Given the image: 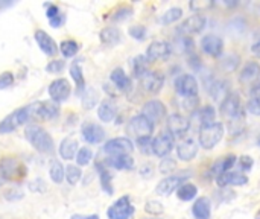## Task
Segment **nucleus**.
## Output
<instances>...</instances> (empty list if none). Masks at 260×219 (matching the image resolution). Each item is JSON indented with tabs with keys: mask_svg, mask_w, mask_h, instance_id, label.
I'll return each mask as SVG.
<instances>
[{
	"mask_svg": "<svg viewBox=\"0 0 260 219\" xmlns=\"http://www.w3.org/2000/svg\"><path fill=\"white\" fill-rule=\"evenodd\" d=\"M24 136H26L27 142L37 151H40L43 154H47V152H52L53 151V139L40 125H29V127H26Z\"/></svg>",
	"mask_w": 260,
	"mask_h": 219,
	"instance_id": "1",
	"label": "nucleus"
},
{
	"mask_svg": "<svg viewBox=\"0 0 260 219\" xmlns=\"http://www.w3.org/2000/svg\"><path fill=\"white\" fill-rule=\"evenodd\" d=\"M27 171L26 166L14 159V157H3L0 159V177L8 181H20L26 177Z\"/></svg>",
	"mask_w": 260,
	"mask_h": 219,
	"instance_id": "2",
	"label": "nucleus"
},
{
	"mask_svg": "<svg viewBox=\"0 0 260 219\" xmlns=\"http://www.w3.org/2000/svg\"><path fill=\"white\" fill-rule=\"evenodd\" d=\"M224 136V125L221 122H213L200 128V145L204 149H212Z\"/></svg>",
	"mask_w": 260,
	"mask_h": 219,
	"instance_id": "3",
	"label": "nucleus"
},
{
	"mask_svg": "<svg viewBox=\"0 0 260 219\" xmlns=\"http://www.w3.org/2000/svg\"><path fill=\"white\" fill-rule=\"evenodd\" d=\"M29 116H30V107H23V108L12 111L9 116H6L0 122V134H8V133L15 131L18 127L27 122Z\"/></svg>",
	"mask_w": 260,
	"mask_h": 219,
	"instance_id": "4",
	"label": "nucleus"
},
{
	"mask_svg": "<svg viewBox=\"0 0 260 219\" xmlns=\"http://www.w3.org/2000/svg\"><path fill=\"white\" fill-rule=\"evenodd\" d=\"M152 131H154V123L146 116H143V114L134 116L129 120L128 133L134 134L137 139H140V137H151Z\"/></svg>",
	"mask_w": 260,
	"mask_h": 219,
	"instance_id": "5",
	"label": "nucleus"
},
{
	"mask_svg": "<svg viewBox=\"0 0 260 219\" xmlns=\"http://www.w3.org/2000/svg\"><path fill=\"white\" fill-rule=\"evenodd\" d=\"M134 146L133 142L126 137H117V139H111L105 143L104 146V152L110 154L111 157L116 155H129L133 152Z\"/></svg>",
	"mask_w": 260,
	"mask_h": 219,
	"instance_id": "6",
	"label": "nucleus"
},
{
	"mask_svg": "<svg viewBox=\"0 0 260 219\" xmlns=\"http://www.w3.org/2000/svg\"><path fill=\"white\" fill-rule=\"evenodd\" d=\"M134 215V207L129 201V197L119 198L107 212V216L110 219H129Z\"/></svg>",
	"mask_w": 260,
	"mask_h": 219,
	"instance_id": "7",
	"label": "nucleus"
},
{
	"mask_svg": "<svg viewBox=\"0 0 260 219\" xmlns=\"http://www.w3.org/2000/svg\"><path fill=\"white\" fill-rule=\"evenodd\" d=\"M175 90L180 96L190 99V98H195L198 93V82L192 75H181L175 81Z\"/></svg>",
	"mask_w": 260,
	"mask_h": 219,
	"instance_id": "8",
	"label": "nucleus"
},
{
	"mask_svg": "<svg viewBox=\"0 0 260 219\" xmlns=\"http://www.w3.org/2000/svg\"><path fill=\"white\" fill-rule=\"evenodd\" d=\"M72 87L70 82L64 78L55 79L50 85H49V96L53 102H64L69 96H70Z\"/></svg>",
	"mask_w": 260,
	"mask_h": 219,
	"instance_id": "9",
	"label": "nucleus"
},
{
	"mask_svg": "<svg viewBox=\"0 0 260 219\" xmlns=\"http://www.w3.org/2000/svg\"><path fill=\"white\" fill-rule=\"evenodd\" d=\"M172 149H174V136L169 131L158 134L152 140V152L158 157L168 155Z\"/></svg>",
	"mask_w": 260,
	"mask_h": 219,
	"instance_id": "10",
	"label": "nucleus"
},
{
	"mask_svg": "<svg viewBox=\"0 0 260 219\" xmlns=\"http://www.w3.org/2000/svg\"><path fill=\"white\" fill-rule=\"evenodd\" d=\"M206 26V18L201 14H195L192 17H189L187 20H184L180 26H178V32L184 34V35H190V34H198L204 29Z\"/></svg>",
	"mask_w": 260,
	"mask_h": 219,
	"instance_id": "11",
	"label": "nucleus"
},
{
	"mask_svg": "<svg viewBox=\"0 0 260 219\" xmlns=\"http://www.w3.org/2000/svg\"><path fill=\"white\" fill-rule=\"evenodd\" d=\"M81 134H82V139L87 142V143H101L105 137V131L101 125L98 123H93V122H88V123H84L82 128H81Z\"/></svg>",
	"mask_w": 260,
	"mask_h": 219,
	"instance_id": "12",
	"label": "nucleus"
},
{
	"mask_svg": "<svg viewBox=\"0 0 260 219\" xmlns=\"http://www.w3.org/2000/svg\"><path fill=\"white\" fill-rule=\"evenodd\" d=\"M34 38H35V41H37L38 47L43 50V53H46V55H49V56L56 55V52H58V49H59V47L56 46L55 40H53L47 32H44V30L38 29V30H35Z\"/></svg>",
	"mask_w": 260,
	"mask_h": 219,
	"instance_id": "13",
	"label": "nucleus"
},
{
	"mask_svg": "<svg viewBox=\"0 0 260 219\" xmlns=\"http://www.w3.org/2000/svg\"><path fill=\"white\" fill-rule=\"evenodd\" d=\"M169 55H171V46L165 41H154L146 50V59L149 62L166 59Z\"/></svg>",
	"mask_w": 260,
	"mask_h": 219,
	"instance_id": "14",
	"label": "nucleus"
},
{
	"mask_svg": "<svg viewBox=\"0 0 260 219\" xmlns=\"http://www.w3.org/2000/svg\"><path fill=\"white\" fill-rule=\"evenodd\" d=\"M189 120L181 114H172L168 119V130L174 137H181L189 131Z\"/></svg>",
	"mask_w": 260,
	"mask_h": 219,
	"instance_id": "15",
	"label": "nucleus"
},
{
	"mask_svg": "<svg viewBox=\"0 0 260 219\" xmlns=\"http://www.w3.org/2000/svg\"><path fill=\"white\" fill-rule=\"evenodd\" d=\"M184 178H186V175H180V174H178V175L168 177V178H165V180H161V181L158 183L155 192H157L158 195L168 197V195H171L175 189H178V187L181 186V183L184 181Z\"/></svg>",
	"mask_w": 260,
	"mask_h": 219,
	"instance_id": "16",
	"label": "nucleus"
},
{
	"mask_svg": "<svg viewBox=\"0 0 260 219\" xmlns=\"http://www.w3.org/2000/svg\"><path fill=\"white\" fill-rule=\"evenodd\" d=\"M165 105L160 101H149L143 107V116H146L152 123H158L165 117Z\"/></svg>",
	"mask_w": 260,
	"mask_h": 219,
	"instance_id": "17",
	"label": "nucleus"
},
{
	"mask_svg": "<svg viewBox=\"0 0 260 219\" xmlns=\"http://www.w3.org/2000/svg\"><path fill=\"white\" fill-rule=\"evenodd\" d=\"M221 113L227 119H238L241 116V101L238 96H227L221 105Z\"/></svg>",
	"mask_w": 260,
	"mask_h": 219,
	"instance_id": "18",
	"label": "nucleus"
},
{
	"mask_svg": "<svg viewBox=\"0 0 260 219\" xmlns=\"http://www.w3.org/2000/svg\"><path fill=\"white\" fill-rule=\"evenodd\" d=\"M32 108L34 110H30V113L37 114L41 119H47V120L56 117L58 113H59V108H58L56 102H37Z\"/></svg>",
	"mask_w": 260,
	"mask_h": 219,
	"instance_id": "19",
	"label": "nucleus"
},
{
	"mask_svg": "<svg viewBox=\"0 0 260 219\" xmlns=\"http://www.w3.org/2000/svg\"><path fill=\"white\" fill-rule=\"evenodd\" d=\"M201 47L207 55L218 56V55H221V52L224 49V41H222V38H219L216 35H206L201 40Z\"/></svg>",
	"mask_w": 260,
	"mask_h": 219,
	"instance_id": "20",
	"label": "nucleus"
},
{
	"mask_svg": "<svg viewBox=\"0 0 260 219\" xmlns=\"http://www.w3.org/2000/svg\"><path fill=\"white\" fill-rule=\"evenodd\" d=\"M142 85L146 91L149 93H157L160 91V88L163 87L165 78L158 73V72H148L146 75H143L142 78Z\"/></svg>",
	"mask_w": 260,
	"mask_h": 219,
	"instance_id": "21",
	"label": "nucleus"
},
{
	"mask_svg": "<svg viewBox=\"0 0 260 219\" xmlns=\"http://www.w3.org/2000/svg\"><path fill=\"white\" fill-rule=\"evenodd\" d=\"M248 183V177L242 172H225L218 177L219 186H244Z\"/></svg>",
	"mask_w": 260,
	"mask_h": 219,
	"instance_id": "22",
	"label": "nucleus"
},
{
	"mask_svg": "<svg viewBox=\"0 0 260 219\" xmlns=\"http://www.w3.org/2000/svg\"><path fill=\"white\" fill-rule=\"evenodd\" d=\"M197 152H198V146H197V143H195L192 139L183 140V142L178 145V148H177L178 157H180L181 160H184V162H189V160L195 159Z\"/></svg>",
	"mask_w": 260,
	"mask_h": 219,
	"instance_id": "23",
	"label": "nucleus"
},
{
	"mask_svg": "<svg viewBox=\"0 0 260 219\" xmlns=\"http://www.w3.org/2000/svg\"><path fill=\"white\" fill-rule=\"evenodd\" d=\"M78 142L72 137H66L61 145H59V155L64 159V160H72L76 157L78 154Z\"/></svg>",
	"mask_w": 260,
	"mask_h": 219,
	"instance_id": "24",
	"label": "nucleus"
},
{
	"mask_svg": "<svg viewBox=\"0 0 260 219\" xmlns=\"http://www.w3.org/2000/svg\"><path fill=\"white\" fill-rule=\"evenodd\" d=\"M212 206H210V201H209V198H200L195 204H193V207H192V212H193V216L197 219H210V212H212V209H210Z\"/></svg>",
	"mask_w": 260,
	"mask_h": 219,
	"instance_id": "25",
	"label": "nucleus"
},
{
	"mask_svg": "<svg viewBox=\"0 0 260 219\" xmlns=\"http://www.w3.org/2000/svg\"><path fill=\"white\" fill-rule=\"evenodd\" d=\"M98 116L102 122H111L116 117V105L110 101H104L99 105L98 110Z\"/></svg>",
	"mask_w": 260,
	"mask_h": 219,
	"instance_id": "26",
	"label": "nucleus"
},
{
	"mask_svg": "<svg viewBox=\"0 0 260 219\" xmlns=\"http://www.w3.org/2000/svg\"><path fill=\"white\" fill-rule=\"evenodd\" d=\"M101 41L107 46H114L120 41V30L117 27H105L102 32H101Z\"/></svg>",
	"mask_w": 260,
	"mask_h": 219,
	"instance_id": "27",
	"label": "nucleus"
},
{
	"mask_svg": "<svg viewBox=\"0 0 260 219\" xmlns=\"http://www.w3.org/2000/svg\"><path fill=\"white\" fill-rule=\"evenodd\" d=\"M111 81L114 82V85H116L119 90H123V91H126V90L129 88V85H131L129 78L126 76V73H125L122 69H114V70L111 72Z\"/></svg>",
	"mask_w": 260,
	"mask_h": 219,
	"instance_id": "28",
	"label": "nucleus"
},
{
	"mask_svg": "<svg viewBox=\"0 0 260 219\" xmlns=\"http://www.w3.org/2000/svg\"><path fill=\"white\" fill-rule=\"evenodd\" d=\"M193 119H197V123H198L200 127L213 123V122H215V111H213L212 107H204V108L198 110V111L193 114Z\"/></svg>",
	"mask_w": 260,
	"mask_h": 219,
	"instance_id": "29",
	"label": "nucleus"
},
{
	"mask_svg": "<svg viewBox=\"0 0 260 219\" xmlns=\"http://www.w3.org/2000/svg\"><path fill=\"white\" fill-rule=\"evenodd\" d=\"M108 165L113 166L114 169L128 171V169H133L134 160H133L129 155H116V157H111V159L108 160Z\"/></svg>",
	"mask_w": 260,
	"mask_h": 219,
	"instance_id": "30",
	"label": "nucleus"
},
{
	"mask_svg": "<svg viewBox=\"0 0 260 219\" xmlns=\"http://www.w3.org/2000/svg\"><path fill=\"white\" fill-rule=\"evenodd\" d=\"M259 75H260L259 64H257V62H248V64L244 67L242 73H241V81H242V82H251V81H254Z\"/></svg>",
	"mask_w": 260,
	"mask_h": 219,
	"instance_id": "31",
	"label": "nucleus"
},
{
	"mask_svg": "<svg viewBox=\"0 0 260 219\" xmlns=\"http://www.w3.org/2000/svg\"><path fill=\"white\" fill-rule=\"evenodd\" d=\"M248 111L254 116H260V85L253 87L248 99Z\"/></svg>",
	"mask_w": 260,
	"mask_h": 219,
	"instance_id": "32",
	"label": "nucleus"
},
{
	"mask_svg": "<svg viewBox=\"0 0 260 219\" xmlns=\"http://www.w3.org/2000/svg\"><path fill=\"white\" fill-rule=\"evenodd\" d=\"M197 194H198V189H197L193 184H190V183L181 184V186L178 187V191H177V197H178L181 201H190V200H193V198L197 197Z\"/></svg>",
	"mask_w": 260,
	"mask_h": 219,
	"instance_id": "33",
	"label": "nucleus"
},
{
	"mask_svg": "<svg viewBox=\"0 0 260 219\" xmlns=\"http://www.w3.org/2000/svg\"><path fill=\"white\" fill-rule=\"evenodd\" d=\"M49 174H50L52 181H53V183H56V184L62 183V180L66 178V169H64V166H62L58 160H55V162H52V163H50Z\"/></svg>",
	"mask_w": 260,
	"mask_h": 219,
	"instance_id": "34",
	"label": "nucleus"
},
{
	"mask_svg": "<svg viewBox=\"0 0 260 219\" xmlns=\"http://www.w3.org/2000/svg\"><path fill=\"white\" fill-rule=\"evenodd\" d=\"M235 163H236V157H235V155H229V157H225V159H221V160H218V162L213 165V172L218 174V177H219V175L225 174Z\"/></svg>",
	"mask_w": 260,
	"mask_h": 219,
	"instance_id": "35",
	"label": "nucleus"
},
{
	"mask_svg": "<svg viewBox=\"0 0 260 219\" xmlns=\"http://www.w3.org/2000/svg\"><path fill=\"white\" fill-rule=\"evenodd\" d=\"M59 50L61 53L66 56V58H72L78 53L79 50V44L73 40H64L61 44H59Z\"/></svg>",
	"mask_w": 260,
	"mask_h": 219,
	"instance_id": "36",
	"label": "nucleus"
},
{
	"mask_svg": "<svg viewBox=\"0 0 260 219\" xmlns=\"http://www.w3.org/2000/svg\"><path fill=\"white\" fill-rule=\"evenodd\" d=\"M148 59L146 56H137L133 62V69H134V73L137 78H142L143 75H146L149 70H148Z\"/></svg>",
	"mask_w": 260,
	"mask_h": 219,
	"instance_id": "37",
	"label": "nucleus"
},
{
	"mask_svg": "<svg viewBox=\"0 0 260 219\" xmlns=\"http://www.w3.org/2000/svg\"><path fill=\"white\" fill-rule=\"evenodd\" d=\"M91 159H93V152H91V149L87 148V146L81 148V149L78 151V154H76V163H78L79 166H87V165L91 162Z\"/></svg>",
	"mask_w": 260,
	"mask_h": 219,
	"instance_id": "38",
	"label": "nucleus"
},
{
	"mask_svg": "<svg viewBox=\"0 0 260 219\" xmlns=\"http://www.w3.org/2000/svg\"><path fill=\"white\" fill-rule=\"evenodd\" d=\"M70 76H72V79H73L79 87L84 85V73H82L81 64H79L78 61H75V62L70 66Z\"/></svg>",
	"mask_w": 260,
	"mask_h": 219,
	"instance_id": "39",
	"label": "nucleus"
},
{
	"mask_svg": "<svg viewBox=\"0 0 260 219\" xmlns=\"http://www.w3.org/2000/svg\"><path fill=\"white\" fill-rule=\"evenodd\" d=\"M181 15H183V11H181L180 8H172V9H169L168 12H165V15L160 18V23H163V24L174 23V21H177Z\"/></svg>",
	"mask_w": 260,
	"mask_h": 219,
	"instance_id": "40",
	"label": "nucleus"
},
{
	"mask_svg": "<svg viewBox=\"0 0 260 219\" xmlns=\"http://www.w3.org/2000/svg\"><path fill=\"white\" fill-rule=\"evenodd\" d=\"M81 175H82V172H81V169H79L78 166L70 165V166L66 168V180H67L70 184H76V183L79 181Z\"/></svg>",
	"mask_w": 260,
	"mask_h": 219,
	"instance_id": "41",
	"label": "nucleus"
},
{
	"mask_svg": "<svg viewBox=\"0 0 260 219\" xmlns=\"http://www.w3.org/2000/svg\"><path fill=\"white\" fill-rule=\"evenodd\" d=\"M98 169H99V175H101V183H102V189L107 192V194H113V187H111V177L108 174L107 169L101 168L98 165Z\"/></svg>",
	"mask_w": 260,
	"mask_h": 219,
	"instance_id": "42",
	"label": "nucleus"
},
{
	"mask_svg": "<svg viewBox=\"0 0 260 219\" xmlns=\"http://www.w3.org/2000/svg\"><path fill=\"white\" fill-rule=\"evenodd\" d=\"M137 145H139V149L143 154H151L152 152V140H151V137H140V139H137Z\"/></svg>",
	"mask_w": 260,
	"mask_h": 219,
	"instance_id": "43",
	"label": "nucleus"
},
{
	"mask_svg": "<svg viewBox=\"0 0 260 219\" xmlns=\"http://www.w3.org/2000/svg\"><path fill=\"white\" fill-rule=\"evenodd\" d=\"M64 66H66V61H62V59H53V61H50L46 66V72H49V73H59L64 69Z\"/></svg>",
	"mask_w": 260,
	"mask_h": 219,
	"instance_id": "44",
	"label": "nucleus"
},
{
	"mask_svg": "<svg viewBox=\"0 0 260 219\" xmlns=\"http://www.w3.org/2000/svg\"><path fill=\"white\" fill-rule=\"evenodd\" d=\"M129 35L136 40H145L146 38V27L140 26V24L133 26V27H129Z\"/></svg>",
	"mask_w": 260,
	"mask_h": 219,
	"instance_id": "45",
	"label": "nucleus"
},
{
	"mask_svg": "<svg viewBox=\"0 0 260 219\" xmlns=\"http://www.w3.org/2000/svg\"><path fill=\"white\" fill-rule=\"evenodd\" d=\"M14 84V75L11 72H3L0 75V90L8 88Z\"/></svg>",
	"mask_w": 260,
	"mask_h": 219,
	"instance_id": "46",
	"label": "nucleus"
},
{
	"mask_svg": "<svg viewBox=\"0 0 260 219\" xmlns=\"http://www.w3.org/2000/svg\"><path fill=\"white\" fill-rule=\"evenodd\" d=\"M145 210L151 215H160L163 212V206L157 201H149L145 207Z\"/></svg>",
	"mask_w": 260,
	"mask_h": 219,
	"instance_id": "47",
	"label": "nucleus"
},
{
	"mask_svg": "<svg viewBox=\"0 0 260 219\" xmlns=\"http://www.w3.org/2000/svg\"><path fill=\"white\" fill-rule=\"evenodd\" d=\"M239 166L242 171H250L253 168V159L251 157H241L239 159Z\"/></svg>",
	"mask_w": 260,
	"mask_h": 219,
	"instance_id": "48",
	"label": "nucleus"
},
{
	"mask_svg": "<svg viewBox=\"0 0 260 219\" xmlns=\"http://www.w3.org/2000/svg\"><path fill=\"white\" fill-rule=\"evenodd\" d=\"M46 15H47V18H49V20H52V18L58 17V15H59V9H58V6H55V5H49V8H47V11H46Z\"/></svg>",
	"mask_w": 260,
	"mask_h": 219,
	"instance_id": "49",
	"label": "nucleus"
},
{
	"mask_svg": "<svg viewBox=\"0 0 260 219\" xmlns=\"http://www.w3.org/2000/svg\"><path fill=\"white\" fill-rule=\"evenodd\" d=\"M129 15H131V9H129V8H123V9H120L117 14H114L113 18H114V20H122V18L129 17Z\"/></svg>",
	"mask_w": 260,
	"mask_h": 219,
	"instance_id": "50",
	"label": "nucleus"
},
{
	"mask_svg": "<svg viewBox=\"0 0 260 219\" xmlns=\"http://www.w3.org/2000/svg\"><path fill=\"white\" fill-rule=\"evenodd\" d=\"M49 21H50V26H52V27H59L61 23H62V17H61V14H59L58 17H55V18H52V20H49Z\"/></svg>",
	"mask_w": 260,
	"mask_h": 219,
	"instance_id": "51",
	"label": "nucleus"
},
{
	"mask_svg": "<svg viewBox=\"0 0 260 219\" xmlns=\"http://www.w3.org/2000/svg\"><path fill=\"white\" fill-rule=\"evenodd\" d=\"M251 50H253V53H254L256 56H260V38L251 46Z\"/></svg>",
	"mask_w": 260,
	"mask_h": 219,
	"instance_id": "52",
	"label": "nucleus"
},
{
	"mask_svg": "<svg viewBox=\"0 0 260 219\" xmlns=\"http://www.w3.org/2000/svg\"><path fill=\"white\" fill-rule=\"evenodd\" d=\"M70 219H99L98 215H87V216H84V215H73Z\"/></svg>",
	"mask_w": 260,
	"mask_h": 219,
	"instance_id": "53",
	"label": "nucleus"
},
{
	"mask_svg": "<svg viewBox=\"0 0 260 219\" xmlns=\"http://www.w3.org/2000/svg\"><path fill=\"white\" fill-rule=\"evenodd\" d=\"M257 143H259V146H260V137H259V140H257Z\"/></svg>",
	"mask_w": 260,
	"mask_h": 219,
	"instance_id": "54",
	"label": "nucleus"
},
{
	"mask_svg": "<svg viewBox=\"0 0 260 219\" xmlns=\"http://www.w3.org/2000/svg\"><path fill=\"white\" fill-rule=\"evenodd\" d=\"M148 219H158V218H148Z\"/></svg>",
	"mask_w": 260,
	"mask_h": 219,
	"instance_id": "55",
	"label": "nucleus"
}]
</instances>
